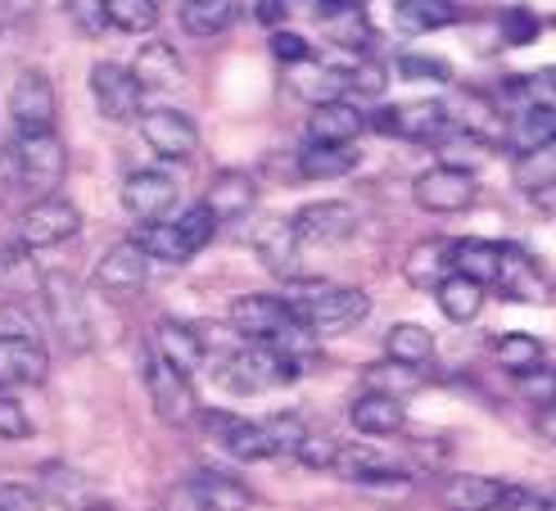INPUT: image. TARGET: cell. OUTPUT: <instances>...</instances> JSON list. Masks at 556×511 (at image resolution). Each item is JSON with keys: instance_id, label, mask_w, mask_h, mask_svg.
Here are the masks:
<instances>
[{"instance_id": "cell-40", "label": "cell", "mask_w": 556, "mask_h": 511, "mask_svg": "<svg viewBox=\"0 0 556 511\" xmlns=\"http://www.w3.org/2000/svg\"><path fill=\"white\" fill-rule=\"evenodd\" d=\"M37 494L60 507H87V475H77L64 462H46L37 471Z\"/></svg>"}, {"instance_id": "cell-26", "label": "cell", "mask_w": 556, "mask_h": 511, "mask_svg": "<svg viewBox=\"0 0 556 511\" xmlns=\"http://www.w3.org/2000/svg\"><path fill=\"white\" fill-rule=\"evenodd\" d=\"M556 136V109L552 104H525L516 113H507V127H503V140L525 154V150H539V146H552Z\"/></svg>"}, {"instance_id": "cell-51", "label": "cell", "mask_w": 556, "mask_h": 511, "mask_svg": "<svg viewBox=\"0 0 556 511\" xmlns=\"http://www.w3.org/2000/svg\"><path fill=\"white\" fill-rule=\"evenodd\" d=\"M271 54H276V60H281V64H303V60H313V46L308 41H303L299 33H286V27H271Z\"/></svg>"}, {"instance_id": "cell-23", "label": "cell", "mask_w": 556, "mask_h": 511, "mask_svg": "<svg viewBox=\"0 0 556 511\" xmlns=\"http://www.w3.org/2000/svg\"><path fill=\"white\" fill-rule=\"evenodd\" d=\"M127 73L136 77L141 96H150V91H173L177 82L186 77V64H181L177 46H168V41H146L141 54H136V64H131Z\"/></svg>"}, {"instance_id": "cell-5", "label": "cell", "mask_w": 556, "mask_h": 511, "mask_svg": "<svg viewBox=\"0 0 556 511\" xmlns=\"http://www.w3.org/2000/svg\"><path fill=\"white\" fill-rule=\"evenodd\" d=\"M14 167H18V182H23L27 190L54 195V186L68 177V150H64V140L54 136V132L18 136V146H14Z\"/></svg>"}, {"instance_id": "cell-29", "label": "cell", "mask_w": 556, "mask_h": 511, "mask_svg": "<svg viewBox=\"0 0 556 511\" xmlns=\"http://www.w3.org/2000/svg\"><path fill=\"white\" fill-rule=\"evenodd\" d=\"M190 489L200 498V511H249V502H254L244 479H236L227 471H200L190 479Z\"/></svg>"}, {"instance_id": "cell-50", "label": "cell", "mask_w": 556, "mask_h": 511, "mask_svg": "<svg viewBox=\"0 0 556 511\" xmlns=\"http://www.w3.org/2000/svg\"><path fill=\"white\" fill-rule=\"evenodd\" d=\"M344 73H349V91H357V96H384V87H389L384 64H376V60H363Z\"/></svg>"}, {"instance_id": "cell-43", "label": "cell", "mask_w": 556, "mask_h": 511, "mask_svg": "<svg viewBox=\"0 0 556 511\" xmlns=\"http://www.w3.org/2000/svg\"><path fill=\"white\" fill-rule=\"evenodd\" d=\"M104 23L118 27V33H154L159 27V5L154 0H104Z\"/></svg>"}, {"instance_id": "cell-22", "label": "cell", "mask_w": 556, "mask_h": 511, "mask_svg": "<svg viewBox=\"0 0 556 511\" xmlns=\"http://www.w3.org/2000/svg\"><path fill=\"white\" fill-rule=\"evenodd\" d=\"M154 353L168 362V366H177L181 376H190V372H200V366H204L208 345H204V335L194 331V326L163 317V322L154 326Z\"/></svg>"}, {"instance_id": "cell-55", "label": "cell", "mask_w": 556, "mask_h": 511, "mask_svg": "<svg viewBox=\"0 0 556 511\" xmlns=\"http://www.w3.org/2000/svg\"><path fill=\"white\" fill-rule=\"evenodd\" d=\"M163 511H200V498H194L190 479H186V485H177V489L168 494V502H163Z\"/></svg>"}, {"instance_id": "cell-3", "label": "cell", "mask_w": 556, "mask_h": 511, "mask_svg": "<svg viewBox=\"0 0 556 511\" xmlns=\"http://www.w3.org/2000/svg\"><path fill=\"white\" fill-rule=\"evenodd\" d=\"M41 303L50 331L60 335V345L68 353H87L91 349V312H87V295L68 272H46L41 276Z\"/></svg>"}, {"instance_id": "cell-8", "label": "cell", "mask_w": 556, "mask_h": 511, "mask_svg": "<svg viewBox=\"0 0 556 511\" xmlns=\"http://www.w3.org/2000/svg\"><path fill=\"white\" fill-rule=\"evenodd\" d=\"M290 312H294V322H303L313 335H321V331H340V326L363 322L371 312V295L357 290V286H326L317 299L294 303Z\"/></svg>"}, {"instance_id": "cell-39", "label": "cell", "mask_w": 556, "mask_h": 511, "mask_svg": "<svg viewBox=\"0 0 556 511\" xmlns=\"http://www.w3.org/2000/svg\"><path fill=\"white\" fill-rule=\"evenodd\" d=\"M407 281L412 286H421V290H430V286H439L443 276L453 272V245H443V240H421L412 253H407Z\"/></svg>"}, {"instance_id": "cell-13", "label": "cell", "mask_w": 556, "mask_h": 511, "mask_svg": "<svg viewBox=\"0 0 556 511\" xmlns=\"http://www.w3.org/2000/svg\"><path fill=\"white\" fill-rule=\"evenodd\" d=\"M290 226L299 245H340L357 232V209L344 200H317V204H303L290 217Z\"/></svg>"}, {"instance_id": "cell-24", "label": "cell", "mask_w": 556, "mask_h": 511, "mask_svg": "<svg viewBox=\"0 0 556 511\" xmlns=\"http://www.w3.org/2000/svg\"><path fill=\"white\" fill-rule=\"evenodd\" d=\"M497 286L507 299L520 303H547V276L539 272L534 253H525L520 245H503V267H497Z\"/></svg>"}, {"instance_id": "cell-38", "label": "cell", "mask_w": 556, "mask_h": 511, "mask_svg": "<svg viewBox=\"0 0 556 511\" xmlns=\"http://www.w3.org/2000/svg\"><path fill=\"white\" fill-rule=\"evenodd\" d=\"M497 267H503V245H493V240H457L453 245V272L480 281V286H493Z\"/></svg>"}, {"instance_id": "cell-33", "label": "cell", "mask_w": 556, "mask_h": 511, "mask_svg": "<svg viewBox=\"0 0 556 511\" xmlns=\"http://www.w3.org/2000/svg\"><path fill=\"white\" fill-rule=\"evenodd\" d=\"M0 295H10V299H41V272L33 263V249H23V245L0 249Z\"/></svg>"}, {"instance_id": "cell-20", "label": "cell", "mask_w": 556, "mask_h": 511, "mask_svg": "<svg viewBox=\"0 0 556 511\" xmlns=\"http://www.w3.org/2000/svg\"><path fill=\"white\" fill-rule=\"evenodd\" d=\"M254 204H258V182L249 173H240V167H222V173L208 182L204 209L213 213V222H240Z\"/></svg>"}, {"instance_id": "cell-17", "label": "cell", "mask_w": 556, "mask_h": 511, "mask_svg": "<svg viewBox=\"0 0 556 511\" xmlns=\"http://www.w3.org/2000/svg\"><path fill=\"white\" fill-rule=\"evenodd\" d=\"M194 416H204L208 435L227 448L231 458H240V462H267V458H276L263 421H244L236 412H194Z\"/></svg>"}, {"instance_id": "cell-9", "label": "cell", "mask_w": 556, "mask_h": 511, "mask_svg": "<svg viewBox=\"0 0 556 511\" xmlns=\"http://www.w3.org/2000/svg\"><path fill=\"white\" fill-rule=\"evenodd\" d=\"M146 389H150V403H154L159 421H168V425H186V421H194V412H200L190 381L177 372V366L163 362L154 349H146Z\"/></svg>"}, {"instance_id": "cell-37", "label": "cell", "mask_w": 556, "mask_h": 511, "mask_svg": "<svg viewBox=\"0 0 556 511\" xmlns=\"http://www.w3.org/2000/svg\"><path fill=\"white\" fill-rule=\"evenodd\" d=\"M357 163H363V150L357 146H317V140H308V150L299 154V173L308 182H326V177L353 173Z\"/></svg>"}, {"instance_id": "cell-18", "label": "cell", "mask_w": 556, "mask_h": 511, "mask_svg": "<svg viewBox=\"0 0 556 511\" xmlns=\"http://www.w3.org/2000/svg\"><path fill=\"white\" fill-rule=\"evenodd\" d=\"M177 204V182L168 173H159V167H141V173H131L123 182V209L136 217V222H159L168 217Z\"/></svg>"}, {"instance_id": "cell-49", "label": "cell", "mask_w": 556, "mask_h": 511, "mask_svg": "<svg viewBox=\"0 0 556 511\" xmlns=\"http://www.w3.org/2000/svg\"><path fill=\"white\" fill-rule=\"evenodd\" d=\"M27 435H33V416L23 412V403H18V399H10V394H0V439L18 444V439H27Z\"/></svg>"}, {"instance_id": "cell-14", "label": "cell", "mask_w": 556, "mask_h": 511, "mask_svg": "<svg viewBox=\"0 0 556 511\" xmlns=\"http://www.w3.org/2000/svg\"><path fill=\"white\" fill-rule=\"evenodd\" d=\"M91 96L104 123H131L141 119V87L123 64H96L91 68Z\"/></svg>"}, {"instance_id": "cell-21", "label": "cell", "mask_w": 556, "mask_h": 511, "mask_svg": "<svg viewBox=\"0 0 556 511\" xmlns=\"http://www.w3.org/2000/svg\"><path fill=\"white\" fill-rule=\"evenodd\" d=\"M363 132H367V113L357 104H349V100L313 104L308 140H317V146H357V136Z\"/></svg>"}, {"instance_id": "cell-44", "label": "cell", "mask_w": 556, "mask_h": 511, "mask_svg": "<svg viewBox=\"0 0 556 511\" xmlns=\"http://www.w3.org/2000/svg\"><path fill=\"white\" fill-rule=\"evenodd\" d=\"M416 385H421V372L416 366H399V362H376L367 372V389L376 394H389V399H403V394H412Z\"/></svg>"}, {"instance_id": "cell-42", "label": "cell", "mask_w": 556, "mask_h": 511, "mask_svg": "<svg viewBox=\"0 0 556 511\" xmlns=\"http://www.w3.org/2000/svg\"><path fill=\"white\" fill-rule=\"evenodd\" d=\"M493 353H497V362H503V372H511V376H534L543 366V358H547V349L539 345L534 335H525V331L503 335L493 345Z\"/></svg>"}, {"instance_id": "cell-28", "label": "cell", "mask_w": 556, "mask_h": 511, "mask_svg": "<svg viewBox=\"0 0 556 511\" xmlns=\"http://www.w3.org/2000/svg\"><path fill=\"white\" fill-rule=\"evenodd\" d=\"M290 73H294V77H290L294 96H303L308 104H330V100H344V96H349V73H344V68L303 60V64H294Z\"/></svg>"}, {"instance_id": "cell-31", "label": "cell", "mask_w": 556, "mask_h": 511, "mask_svg": "<svg viewBox=\"0 0 556 511\" xmlns=\"http://www.w3.org/2000/svg\"><path fill=\"white\" fill-rule=\"evenodd\" d=\"M434 299H439V308H443V317L448 322H476L480 317V308H484V286L480 281H470V276H462V272H448L434 286Z\"/></svg>"}, {"instance_id": "cell-46", "label": "cell", "mask_w": 556, "mask_h": 511, "mask_svg": "<svg viewBox=\"0 0 556 511\" xmlns=\"http://www.w3.org/2000/svg\"><path fill=\"white\" fill-rule=\"evenodd\" d=\"M336 452H340V439L336 435L308 431V435H303V444L294 448V462L308 466V471H330V466H336Z\"/></svg>"}, {"instance_id": "cell-15", "label": "cell", "mask_w": 556, "mask_h": 511, "mask_svg": "<svg viewBox=\"0 0 556 511\" xmlns=\"http://www.w3.org/2000/svg\"><path fill=\"white\" fill-rule=\"evenodd\" d=\"M340 479H349V485H367V489H407V475L394 466V458H384V452H376L371 444H340L336 452V466Z\"/></svg>"}, {"instance_id": "cell-41", "label": "cell", "mask_w": 556, "mask_h": 511, "mask_svg": "<svg viewBox=\"0 0 556 511\" xmlns=\"http://www.w3.org/2000/svg\"><path fill=\"white\" fill-rule=\"evenodd\" d=\"M394 18L403 33H434V27L457 23V0H399Z\"/></svg>"}, {"instance_id": "cell-35", "label": "cell", "mask_w": 556, "mask_h": 511, "mask_svg": "<svg viewBox=\"0 0 556 511\" xmlns=\"http://www.w3.org/2000/svg\"><path fill=\"white\" fill-rule=\"evenodd\" d=\"M321 27H326V37L344 46V50H367L371 46V23L363 14V5L357 0H340V5H330L321 14Z\"/></svg>"}, {"instance_id": "cell-34", "label": "cell", "mask_w": 556, "mask_h": 511, "mask_svg": "<svg viewBox=\"0 0 556 511\" xmlns=\"http://www.w3.org/2000/svg\"><path fill=\"white\" fill-rule=\"evenodd\" d=\"M240 18V0H186L181 5V27L190 37H222L231 33V23Z\"/></svg>"}, {"instance_id": "cell-6", "label": "cell", "mask_w": 556, "mask_h": 511, "mask_svg": "<svg viewBox=\"0 0 556 511\" xmlns=\"http://www.w3.org/2000/svg\"><path fill=\"white\" fill-rule=\"evenodd\" d=\"M412 195H416V204H421L426 213H462V209L476 204L480 186H476V173H470V167L434 163V167H426V173L416 177Z\"/></svg>"}, {"instance_id": "cell-25", "label": "cell", "mask_w": 556, "mask_h": 511, "mask_svg": "<svg viewBox=\"0 0 556 511\" xmlns=\"http://www.w3.org/2000/svg\"><path fill=\"white\" fill-rule=\"evenodd\" d=\"M254 249H258V259L271 276H281V281L299 276V236H294V226L286 217H271L254 236Z\"/></svg>"}, {"instance_id": "cell-58", "label": "cell", "mask_w": 556, "mask_h": 511, "mask_svg": "<svg viewBox=\"0 0 556 511\" xmlns=\"http://www.w3.org/2000/svg\"><path fill=\"white\" fill-rule=\"evenodd\" d=\"M154 5H159V0H154Z\"/></svg>"}, {"instance_id": "cell-53", "label": "cell", "mask_w": 556, "mask_h": 511, "mask_svg": "<svg viewBox=\"0 0 556 511\" xmlns=\"http://www.w3.org/2000/svg\"><path fill=\"white\" fill-rule=\"evenodd\" d=\"M0 511H46V498L33 485L5 479V485H0Z\"/></svg>"}, {"instance_id": "cell-54", "label": "cell", "mask_w": 556, "mask_h": 511, "mask_svg": "<svg viewBox=\"0 0 556 511\" xmlns=\"http://www.w3.org/2000/svg\"><path fill=\"white\" fill-rule=\"evenodd\" d=\"M539 498L530 489H520V485H503V494H497L493 511H525V507H534Z\"/></svg>"}, {"instance_id": "cell-32", "label": "cell", "mask_w": 556, "mask_h": 511, "mask_svg": "<svg viewBox=\"0 0 556 511\" xmlns=\"http://www.w3.org/2000/svg\"><path fill=\"white\" fill-rule=\"evenodd\" d=\"M511 177L525 195H543V204L552 209V186H556V146H539V150H525L511 163Z\"/></svg>"}, {"instance_id": "cell-19", "label": "cell", "mask_w": 556, "mask_h": 511, "mask_svg": "<svg viewBox=\"0 0 556 511\" xmlns=\"http://www.w3.org/2000/svg\"><path fill=\"white\" fill-rule=\"evenodd\" d=\"M50 353L37 335H0V385H41Z\"/></svg>"}, {"instance_id": "cell-2", "label": "cell", "mask_w": 556, "mask_h": 511, "mask_svg": "<svg viewBox=\"0 0 556 511\" xmlns=\"http://www.w3.org/2000/svg\"><path fill=\"white\" fill-rule=\"evenodd\" d=\"M303 366L308 362L286 353V349H276V345H249V349L227 353V362L217 366V381L231 394H258V389H271V385L299 381Z\"/></svg>"}, {"instance_id": "cell-47", "label": "cell", "mask_w": 556, "mask_h": 511, "mask_svg": "<svg viewBox=\"0 0 556 511\" xmlns=\"http://www.w3.org/2000/svg\"><path fill=\"white\" fill-rule=\"evenodd\" d=\"M399 77H407V82H439V87H448L453 68L443 64V60H434V54H403V60H399Z\"/></svg>"}, {"instance_id": "cell-1", "label": "cell", "mask_w": 556, "mask_h": 511, "mask_svg": "<svg viewBox=\"0 0 556 511\" xmlns=\"http://www.w3.org/2000/svg\"><path fill=\"white\" fill-rule=\"evenodd\" d=\"M213 232H217L213 213H208L204 204H190L181 217H159V222H146V226H141V236H136V245H141V249L150 253V259L181 267V263H190L194 253H200V249L213 240Z\"/></svg>"}, {"instance_id": "cell-7", "label": "cell", "mask_w": 556, "mask_h": 511, "mask_svg": "<svg viewBox=\"0 0 556 511\" xmlns=\"http://www.w3.org/2000/svg\"><path fill=\"white\" fill-rule=\"evenodd\" d=\"M10 119L18 127V136H41L54 132V119H60V100H54V87L41 68L18 73V82L10 87Z\"/></svg>"}, {"instance_id": "cell-10", "label": "cell", "mask_w": 556, "mask_h": 511, "mask_svg": "<svg viewBox=\"0 0 556 511\" xmlns=\"http://www.w3.org/2000/svg\"><path fill=\"white\" fill-rule=\"evenodd\" d=\"M150 253L136 245V240H118V245H109L104 249V259L96 263V286L104 295H141L146 290V281H150Z\"/></svg>"}, {"instance_id": "cell-30", "label": "cell", "mask_w": 556, "mask_h": 511, "mask_svg": "<svg viewBox=\"0 0 556 511\" xmlns=\"http://www.w3.org/2000/svg\"><path fill=\"white\" fill-rule=\"evenodd\" d=\"M497 494H503V485L489 475H448L439 485V502L448 511H493Z\"/></svg>"}, {"instance_id": "cell-11", "label": "cell", "mask_w": 556, "mask_h": 511, "mask_svg": "<svg viewBox=\"0 0 556 511\" xmlns=\"http://www.w3.org/2000/svg\"><path fill=\"white\" fill-rule=\"evenodd\" d=\"M367 127H376L384 136H403V140H443V132L453 123L439 100H416V104L376 109V119H367Z\"/></svg>"}, {"instance_id": "cell-45", "label": "cell", "mask_w": 556, "mask_h": 511, "mask_svg": "<svg viewBox=\"0 0 556 511\" xmlns=\"http://www.w3.org/2000/svg\"><path fill=\"white\" fill-rule=\"evenodd\" d=\"M263 431H267V439H271V452L276 458H294V448L303 444V435H308V425H303L294 412H276V416H267L263 421Z\"/></svg>"}, {"instance_id": "cell-56", "label": "cell", "mask_w": 556, "mask_h": 511, "mask_svg": "<svg viewBox=\"0 0 556 511\" xmlns=\"http://www.w3.org/2000/svg\"><path fill=\"white\" fill-rule=\"evenodd\" d=\"M267 27H281V18L290 14V0H258V10H254Z\"/></svg>"}, {"instance_id": "cell-52", "label": "cell", "mask_w": 556, "mask_h": 511, "mask_svg": "<svg viewBox=\"0 0 556 511\" xmlns=\"http://www.w3.org/2000/svg\"><path fill=\"white\" fill-rule=\"evenodd\" d=\"M64 10H68V18L81 27L87 37H100L104 33V0H64Z\"/></svg>"}, {"instance_id": "cell-57", "label": "cell", "mask_w": 556, "mask_h": 511, "mask_svg": "<svg viewBox=\"0 0 556 511\" xmlns=\"http://www.w3.org/2000/svg\"><path fill=\"white\" fill-rule=\"evenodd\" d=\"M87 511H118V507H109V502H87Z\"/></svg>"}, {"instance_id": "cell-4", "label": "cell", "mask_w": 556, "mask_h": 511, "mask_svg": "<svg viewBox=\"0 0 556 511\" xmlns=\"http://www.w3.org/2000/svg\"><path fill=\"white\" fill-rule=\"evenodd\" d=\"M81 232V209L64 195H41L18 213V245L23 249H50Z\"/></svg>"}, {"instance_id": "cell-36", "label": "cell", "mask_w": 556, "mask_h": 511, "mask_svg": "<svg viewBox=\"0 0 556 511\" xmlns=\"http://www.w3.org/2000/svg\"><path fill=\"white\" fill-rule=\"evenodd\" d=\"M384 353H389V362L416 366V372H421V366L434 358V335L421 322H399L384 335Z\"/></svg>"}, {"instance_id": "cell-12", "label": "cell", "mask_w": 556, "mask_h": 511, "mask_svg": "<svg viewBox=\"0 0 556 511\" xmlns=\"http://www.w3.org/2000/svg\"><path fill=\"white\" fill-rule=\"evenodd\" d=\"M141 136L159 159H190L200 150V127L181 109H141Z\"/></svg>"}, {"instance_id": "cell-27", "label": "cell", "mask_w": 556, "mask_h": 511, "mask_svg": "<svg viewBox=\"0 0 556 511\" xmlns=\"http://www.w3.org/2000/svg\"><path fill=\"white\" fill-rule=\"evenodd\" d=\"M349 421L363 435H399L407 425V408H403V399H389V394L367 389V394H357V399H353Z\"/></svg>"}, {"instance_id": "cell-48", "label": "cell", "mask_w": 556, "mask_h": 511, "mask_svg": "<svg viewBox=\"0 0 556 511\" xmlns=\"http://www.w3.org/2000/svg\"><path fill=\"white\" fill-rule=\"evenodd\" d=\"M539 37V18L525 5H507L503 10V41L507 46H530Z\"/></svg>"}, {"instance_id": "cell-16", "label": "cell", "mask_w": 556, "mask_h": 511, "mask_svg": "<svg viewBox=\"0 0 556 511\" xmlns=\"http://www.w3.org/2000/svg\"><path fill=\"white\" fill-rule=\"evenodd\" d=\"M286 326H294V312L276 295H240L231 303V331H240L249 345H271Z\"/></svg>"}]
</instances>
